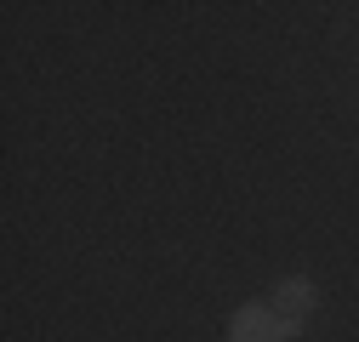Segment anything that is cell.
<instances>
[{
	"instance_id": "obj_1",
	"label": "cell",
	"mask_w": 359,
	"mask_h": 342,
	"mask_svg": "<svg viewBox=\"0 0 359 342\" xmlns=\"http://www.w3.org/2000/svg\"><path fill=\"white\" fill-rule=\"evenodd\" d=\"M285 336H297L274 308H262V303H245L234 320H229V342H285Z\"/></svg>"
},
{
	"instance_id": "obj_2",
	"label": "cell",
	"mask_w": 359,
	"mask_h": 342,
	"mask_svg": "<svg viewBox=\"0 0 359 342\" xmlns=\"http://www.w3.org/2000/svg\"><path fill=\"white\" fill-rule=\"evenodd\" d=\"M313 303H320V291H313V280L291 274V280H280V285H274V303H268V308H274V314H280V320H285V325L297 331V325H302V320L313 314Z\"/></svg>"
}]
</instances>
